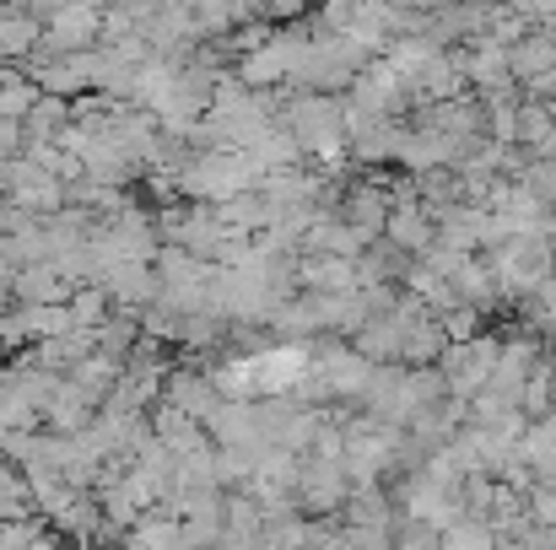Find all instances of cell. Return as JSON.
Masks as SVG:
<instances>
[{"mask_svg": "<svg viewBox=\"0 0 556 550\" xmlns=\"http://www.w3.org/2000/svg\"><path fill=\"white\" fill-rule=\"evenodd\" d=\"M556 71V33H525L514 49H508V76L514 81H546Z\"/></svg>", "mask_w": 556, "mask_h": 550, "instance_id": "obj_2", "label": "cell"}, {"mask_svg": "<svg viewBox=\"0 0 556 550\" xmlns=\"http://www.w3.org/2000/svg\"><path fill=\"white\" fill-rule=\"evenodd\" d=\"M383 243H389L394 254H405V259H410V254L421 259V254L432 248V216H427L416 200H394V205H389V221H383Z\"/></svg>", "mask_w": 556, "mask_h": 550, "instance_id": "obj_1", "label": "cell"}]
</instances>
